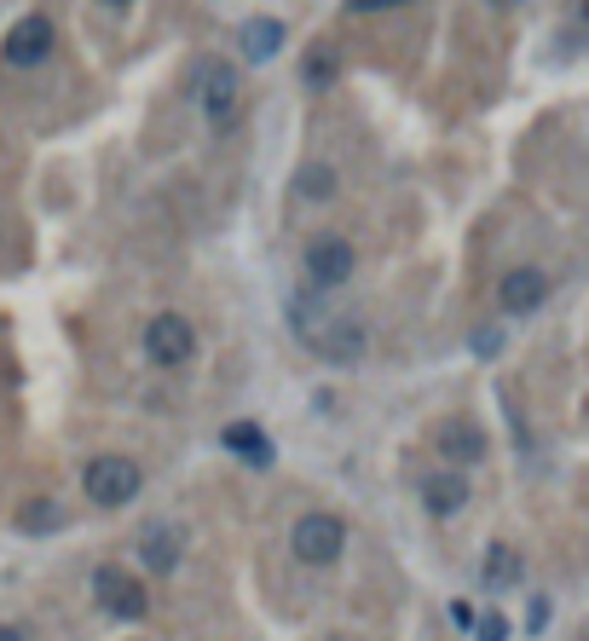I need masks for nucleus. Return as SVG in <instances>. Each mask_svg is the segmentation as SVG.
Masks as SVG:
<instances>
[{"mask_svg": "<svg viewBox=\"0 0 589 641\" xmlns=\"http://www.w3.org/2000/svg\"><path fill=\"white\" fill-rule=\"evenodd\" d=\"M290 544H295V555L306 560V567H329V560H341V549H347V526L318 508V515H301L295 521Z\"/></svg>", "mask_w": 589, "mask_h": 641, "instance_id": "obj_3", "label": "nucleus"}, {"mask_svg": "<svg viewBox=\"0 0 589 641\" xmlns=\"http://www.w3.org/2000/svg\"><path fill=\"white\" fill-rule=\"evenodd\" d=\"M220 440H225V451H238V456H243V463H266V456H272V445H266V433H261V428H254V422H232V428H225V433H220Z\"/></svg>", "mask_w": 589, "mask_h": 641, "instance_id": "obj_13", "label": "nucleus"}, {"mask_svg": "<svg viewBox=\"0 0 589 641\" xmlns=\"http://www.w3.org/2000/svg\"><path fill=\"white\" fill-rule=\"evenodd\" d=\"M440 451L451 456V463H480V456H485V440H480L474 422H445V428H440Z\"/></svg>", "mask_w": 589, "mask_h": 641, "instance_id": "obj_12", "label": "nucleus"}, {"mask_svg": "<svg viewBox=\"0 0 589 641\" xmlns=\"http://www.w3.org/2000/svg\"><path fill=\"white\" fill-rule=\"evenodd\" d=\"M336 82V53H329V46H313V53H306V87H329Z\"/></svg>", "mask_w": 589, "mask_h": 641, "instance_id": "obj_17", "label": "nucleus"}, {"mask_svg": "<svg viewBox=\"0 0 589 641\" xmlns=\"http://www.w3.org/2000/svg\"><path fill=\"white\" fill-rule=\"evenodd\" d=\"M451 619H456V630H474V607L469 601H451Z\"/></svg>", "mask_w": 589, "mask_h": 641, "instance_id": "obj_21", "label": "nucleus"}, {"mask_svg": "<svg viewBox=\"0 0 589 641\" xmlns=\"http://www.w3.org/2000/svg\"><path fill=\"white\" fill-rule=\"evenodd\" d=\"M238 41H243V59L249 64H266V59L284 53V23H277V18H249Z\"/></svg>", "mask_w": 589, "mask_h": 641, "instance_id": "obj_10", "label": "nucleus"}, {"mask_svg": "<svg viewBox=\"0 0 589 641\" xmlns=\"http://www.w3.org/2000/svg\"><path fill=\"white\" fill-rule=\"evenodd\" d=\"M358 266V254L347 238H313L306 243V284L313 290H341Z\"/></svg>", "mask_w": 589, "mask_h": 641, "instance_id": "obj_6", "label": "nucleus"}, {"mask_svg": "<svg viewBox=\"0 0 589 641\" xmlns=\"http://www.w3.org/2000/svg\"><path fill=\"white\" fill-rule=\"evenodd\" d=\"M393 7H411V0H347V12H393Z\"/></svg>", "mask_w": 589, "mask_h": 641, "instance_id": "obj_19", "label": "nucleus"}, {"mask_svg": "<svg viewBox=\"0 0 589 641\" xmlns=\"http://www.w3.org/2000/svg\"><path fill=\"white\" fill-rule=\"evenodd\" d=\"M105 7H111V12H122V7H134V0H105Z\"/></svg>", "mask_w": 589, "mask_h": 641, "instance_id": "obj_23", "label": "nucleus"}, {"mask_svg": "<svg viewBox=\"0 0 589 641\" xmlns=\"http://www.w3.org/2000/svg\"><path fill=\"white\" fill-rule=\"evenodd\" d=\"M549 624V601H532V624L526 630H544Z\"/></svg>", "mask_w": 589, "mask_h": 641, "instance_id": "obj_22", "label": "nucleus"}, {"mask_svg": "<svg viewBox=\"0 0 589 641\" xmlns=\"http://www.w3.org/2000/svg\"><path fill=\"white\" fill-rule=\"evenodd\" d=\"M422 503H428V515L451 521L456 508L469 503V480H463V474H433V480L422 485Z\"/></svg>", "mask_w": 589, "mask_h": 641, "instance_id": "obj_11", "label": "nucleus"}, {"mask_svg": "<svg viewBox=\"0 0 589 641\" xmlns=\"http://www.w3.org/2000/svg\"><path fill=\"white\" fill-rule=\"evenodd\" d=\"M0 53H7L12 70H35L46 53H53V23H46L41 12L35 18H18L12 30H7V46H0Z\"/></svg>", "mask_w": 589, "mask_h": 641, "instance_id": "obj_7", "label": "nucleus"}, {"mask_svg": "<svg viewBox=\"0 0 589 641\" xmlns=\"http://www.w3.org/2000/svg\"><path fill=\"white\" fill-rule=\"evenodd\" d=\"M474 353L480 358H497L503 353V336H497V329H474Z\"/></svg>", "mask_w": 589, "mask_h": 641, "instance_id": "obj_18", "label": "nucleus"}, {"mask_svg": "<svg viewBox=\"0 0 589 641\" xmlns=\"http://www.w3.org/2000/svg\"><path fill=\"white\" fill-rule=\"evenodd\" d=\"M93 601L105 607L111 619H122V624L145 619V607H150L145 584H139L134 572H122V567H98V572H93Z\"/></svg>", "mask_w": 589, "mask_h": 641, "instance_id": "obj_4", "label": "nucleus"}, {"mask_svg": "<svg viewBox=\"0 0 589 641\" xmlns=\"http://www.w3.org/2000/svg\"><path fill=\"white\" fill-rule=\"evenodd\" d=\"M59 521H64V508H59L53 497H41V503H23V508H18V526H23V532H53Z\"/></svg>", "mask_w": 589, "mask_h": 641, "instance_id": "obj_16", "label": "nucleus"}, {"mask_svg": "<svg viewBox=\"0 0 589 641\" xmlns=\"http://www.w3.org/2000/svg\"><path fill=\"white\" fill-rule=\"evenodd\" d=\"M474 635H480V641H503L508 624H503V619H474Z\"/></svg>", "mask_w": 589, "mask_h": 641, "instance_id": "obj_20", "label": "nucleus"}, {"mask_svg": "<svg viewBox=\"0 0 589 641\" xmlns=\"http://www.w3.org/2000/svg\"><path fill=\"white\" fill-rule=\"evenodd\" d=\"M197 105H202V116H209L214 127H232L238 122V105H243L238 70L220 64V59H202L197 64Z\"/></svg>", "mask_w": 589, "mask_h": 641, "instance_id": "obj_1", "label": "nucleus"}, {"mask_svg": "<svg viewBox=\"0 0 589 641\" xmlns=\"http://www.w3.org/2000/svg\"><path fill=\"white\" fill-rule=\"evenodd\" d=\"M145 353L157 358L162 370H179V365H191V353H197V329L179 313H157L145 324Z\"/></svg>", "mask_w": 589, "mask_h": 641, "instance_id": "obj_5", "label": "nucleus"}, {"mask_svg": "<svg viewBox=\"0 0 589 641\" xmlns=\"http://www.w3.org/2000/svg\"><path fill=\"white\" fill-rule=\"evenodd\" d=\"M497 301H503V313L526 318V313H537V306L549 301V277L537 272V266H508L503 284H497Z\"/></svg>", "mask_w": 589, "mask_h": 641, "instance_id": "obj_8", "label": "nucleus"}, {"mask_svg": "<svg viewBox=\"0 0 589 641\" xmlns=\"http://www.w3.org/2000/svg\"><path fill=\"white\" fill-rule=\"evenodd\" d=\"M82 485H87V503L98 508H127L139 497V469L127 463V456H93V463L82 469Z\"/></svg>", "mask_w": 589, "mask_h": 641, "instance_id": "obj_2", "label": "nucleus"}, {"mask_svg": "<svg viewBox=\"0 0 589 641\" xmlns=\"http://www.w3.org/2000/svg\"><path fill=\"white\" fill-rule=\"evenodd\" d=\"M0 641H18V630H0Z\"/></svg>", "mask_w": 589, "mask_h": 641, "instance_id": "obj_24", "label": "nucleus"}, {"mask_svg": "<svg viewBox=\"0 0 589 641\" xmlns=\"http://www.w3.org/2000/svg\"><path fill=\"white\" fill-rule=\"evenodd\" d=\"M485 584H492V589L520 584V549L515 544H492V549H485Z\"/></svg>", "mask_w": 589, "mask_h": 641, "instance_id": "obj_14", "label": "nucleus"}, {"mask_svg": "<svg viewBox=\"0 0 589 641\" xmlns=\"http://www.w3.org/2000/svg\"><path fill=\"white\" fill-rule=\"evenodd\" d=\"M329 191H336V174H329L324 162H306V168L295 174V197H301V202H324Z\"/></svg>", "mask_w": 589, "mask_h": 641, "instance_id": "obj_15", "label": "nucleus"}, {"mask_svg": "<svg viewBox=\"0 0 589 641\" xmlns=\"http://www.w3.org/2000/svg\"><path fill=\"white\" fill-rule=\"evenodd\" d=\"M139 560H145V572H173L179 567V532L162 526V521H150L139 532Z\"/></svg>", "mask_w": 589, "mask_h": 641, "instance_id": "obj_9", "label": "nucleus"}]
</instances>
